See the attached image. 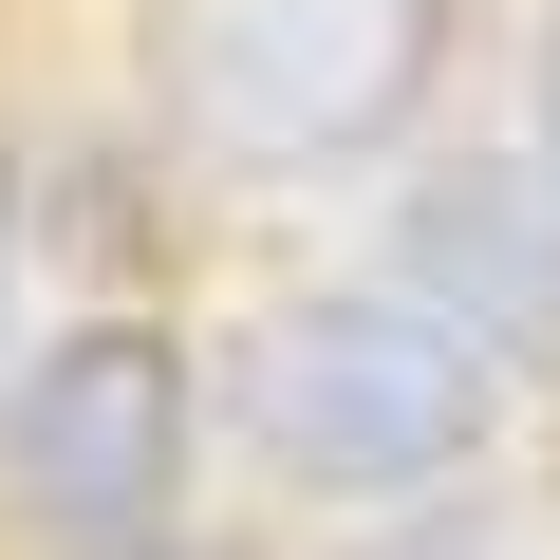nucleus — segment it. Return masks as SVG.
I'll return each instance as SVG.
<instances>
[{
    "mask_svg": "<svg viewBox=\"0 0 560 560\" xmlns=\"http://www.w3.org/2000/svg\"><path fill=\"white\" fill-rule=\"evenodd\" d=\"M448 75V0H150V94L224 168H337Z\"/></svg>",
    "mask_w": 560,
    "mask_h": 560,
    "instance_id": "1",
    "label": "nucleus"
},
{
    "mask_svg": "<svg viewBox=\"0 0 560 560\" xmlns=\"http://www.w3.org/2000/svg\"><path fill=\"white\" fill-rule=\"evenodd\" d=\"M261 448L300 486H430L486 448V337L430 300H300L261 337Z\"/></svg>",
    "mask_w": 560,
    "mask_h": 560,
    "instance_id": "2",
    "label": "nucleus"
},
{
    "mask_svg": "<svg viewBox=\"0 0 560 560\" xmlns=\"http://www.w3.org/2000/svg\"><path fill=\"white\" fill-rule=\"evenodd\" d=\"M0 467H20L38 523H150L168 467H187V355H168L150 318L57 337V355L20 374V411H0Z\"/></svg>",
    "mask_w": 560,
    "mask_h": 560,
    "instance_id": "3",
    "label": "nucleus"
},
{
    "mask_svg": "<svg viewBox=\"0 0 560 560\" xmlns=\"http://www.w3.org/2000/svg\"><path fill=\"white\" fill-rule=\"evenodd\" d=\"M411 300L486 355H560V206L523 168H448L411 187Z\"/></svg>",
    "mask_w": 560,
    "mask_h": 560,
    "instance_id": "4",
    "label": "nucleus"
},
{
    "mask_svg": "<svg viewBox=\"0 0 560 560\" xmlns=\"http://www.w3.org/2000/svg\"><path fill=\"white\" fill-rule=\"evenodd\" d=\"M541 131H560V38H541Z\"/></svg>",
    "mask_w": 560,
    "mask_h": 560,
    "instance_id": "5",
    "label": "nucleus"
},
{
    "mask_svg": "<svg viewBox=\"0 0 560 560\" xmlns=\"http://www.w3.org/2000/svg\"><path fill=\"white\" fill-rule=\"evenodd\" d=\"M448 560H467V541H448Z\"/></svg>",
    "mask_w": 560,
    "mask_h": 560,
    "instance_id": "6",
    "label": "nucleus"
}]
</instances>
